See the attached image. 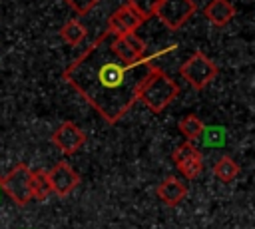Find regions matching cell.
<instances>
[{"instance_id": "obj_18", "label": "cell", "mask_w": 255, "mask_h": 229, "mask_svg": "<svg viewBox=\"0 0 255 229\" xmlns=\"http://www.w3.org/2000/svg\"><path fill=\"white\" fill-rule=\"evenodd\" d=\"M78 16H86V14H90V10H94L98 4H100V0H64Z\"/></svg>"}, {"instance_id": "obj_9", "label": "cell", "mask_w": 255, "mask_h": 229, "mask_svg": "<svg viewBox=\"0 0 255 229\" xmlns=\"http://www.w3.org/2000/svg\"><path fill=\"white\" fill-rule=\"evenodd\" d=\"M52 143L64 153V155H74L84 143H86V133L74 123V121H64L60 123L54 133H52Z\"/></svg>"}, {"instance_id": "obj_1", "label": "cell", "mask_w": 255, "mask_h": 229, "mask_svg": "<svg viewBox=\"0 0 255 229\" xmlns=\"http://www.w3.org/2000/svg\"><path fill=\"white\" fill-rule=\"evenodd\" d=\"M151 68V60L124 64L112 50V34L104 32L64 70L62 78L112 125L137 102Z\"/></svg>"}, {"instance_id": "obj_19", "label": "cell", "mask_w": 255, "mask_h": 229, "mask_svg": "<svg viewBox=\"0 0 255 229\" xmlns=\"http://www.w3.org/2000/svg\"><path fill=\"white\" fill-rule=\"evenodd\" d=\"M0 183H2V177H0Z\"/></svg>"}, {"instance_id": "obj_11", "label": "cell", "mask_w": 255, "mask_h": 229, "mask_svg": "<svg viewBox=\"0 0 255 229\" xmlns=\"http://www.w3.org/2000/svg\"><path fill=\"white\" fill-rule=\"evenodd\" d=\"M155 193H157V197H159L165 205L175 207L177 203H181V201L185 199V195H187V185H185L181 179L169 175V177H165V179L157 185Z\"/></svg>"}, {"instance_id": "obj_12", "label": "cell", "mask_w": 255, "mask_h": 229, "mask_svg": "<svg viewBox=\"0 0 255 229\" xmlns=\"http://www.w3.org/2000/svg\"><path fill=\"white\" fill-rule=\"evenodd\" d=\"M203 16L205 20H209L213 26L217 28H223L227 26L233 16H235V8L229 0H209L205 6H203Z\"/></svg>"}, {"instance_id": "obj_3", "label": "cell", "mask_w": 255, "mask_h": 229, "mask_svg": "<svg viewBox=\"0 0 255 229\" xmlns=\"http://www.w3.org/2000/svg\"><path fill=\"white\" fill-rule=\"evenodd\" d=\"M0 187L16 205L24 207L34 199V171L26 163H16L2 177Z\"/></svg>"}, {"instance_id": "obj_6", "label": "cell", "mask_w": 255, "mask_h": 229, "mask_svg": "<svg viewBox=\"0 0 255 229\" xmlns=\"http://www.w3.org/2000/svg\"><path fill=\"white\" fill-rule=\"evenodd\" d=\"M46 181L50 185V191L56 193L58 197L70 195L78 185H80V173L66 161H58L52 169L44 171Z\"/></svg>"}, {"instance_id": "obj_16", "label": "cell", "mask_w": 255, "mask_h": 229, "mask_svg": "<svg viewBox=\"0 0 255 229\" xmlns=\"http://www.w3.org/2000/svg\"><path fill=\"white\" fill-rule=\"evenodd\" d=\"M157 4H159V0H128V6H131V10H133L143 22L155 14Z\"/></svg>"}, {"instance_id": "obj_8", "label": "cell", "mask_w": 255, "mask_h": 229, "mask_svg": "<svg viewBox=\"0 0 255 229\" xmlns=\"http://www.w3.org/2000/svg\"><path fill=\"white\" fill-rule=\"evenodd\" d=\"M171 159L175 163V167L179 169V173L185 177V179H195L199 177L201 169H203V157H201V151L193 145V141H183L179 143L173 153H171Z\"/></svg>"}, {"instance_id": "obj_13", "label": "cell", "mask_w": 255, "mask_h": 229, "mask_svg": "<svg viewBox=\"0 0 255 229\" xmlns=\"http://www.w3.org/2000/svg\"><path fill=\"white\" fill-rule=\"evenodd\" d=\"M86 36H88L86 26H84L80 20H76V18L66 20L64 26L60 28V38H62L68 46H78V44H82V42L86 40Z\"/></svg>"}, {"instance_id": "obj_17", "label": "cell", "mask_w": 255, "mask_h": 229, "mask_svg": "<svg viewBox=\"0 0 255 229\" xmlns=\"http://www.w3.org/2000/svg\"><path fill=\"white\" fill-rule=\"evenodd\" d=\"M50 193V185L46 181L44 171H34V199H46Z\"/></svg>"}, {"instance_id": "obj_5", "label": "cell", "mask_w": 255, "mask_h": 229, "mask_svg": "<svg viewBox=\"0 0 255 229\" xmlns=\"http://www.w3.org/2000/svg\"><path fill=\"white\" fill-rule=\"evenodd\" d=\"M197 12L195 0H159L155 8V18L169 28V30H179L193 14Z\"/></svg>"}, {"instance_id": "obj_7", "label": "cell", "mask_w": 255, "mask_h": 229, "mask_svg": "<svg viewBox=\"0 0 255 229\" xmlns=\"http://www.w3.org/2000/svg\"><path fill=\"white\" fill-rule=\"evenodd\" d=\"M112 50L114 54L124 62V64H141L145 60H153L157 54L153 56H145V42L141 38H137L135 34H128V36H112Z\"/></svg>"}, {"instance_id": "obj_10", "label": "cell", "mask_w": 255, "mask_h": 229, "mask_svg": "<svg viewBox=\"0 0 255 229\" xmlns=\"http://www.w3.org/2000/svg\"><path fill=\"white\" fill-rule=\"evenodd\" d=\"M141 24H143V20L131 10V6L124 4V6H120V8L110 16L106 32H110L114 38H118V36H128V34H135Z\"/></svg>"}, {"instance_id": "obj_15", "label": "cell", "mask_w": 255, "mask_h": 229, "mask_svg": "<svg viewBox=\"0 0 255 229\" xmlns=\"http://www.w3.org/2000/svg\"><path fill=\"white\" fill-rule=\"evenodd\" d=\"M179 131L185 135V141H195V139H199V137L203 135L205 125H203V121H201L197 115L189 114V115L181 117V121H179Z\"/></svg>"}, {"instance_id": "obj_14", "label": "cell", "mask_w": 255, "mask_h": 229, "mask_svg": "<svg viewBox=\"0 0 255 229\" xmlns=\"http://www.w3.org/2000/svg\"><path fill=\"white\" fill-rule=\"evenodd\" d=\"M211 171H213V175H215L219 181H223V183H231V181L239 175V165H237L229 155H221V157L213 163Z\"/></svg>"}, {"instance_id": "obj_4", "label": "cell", "mask_w": 255, "mask_h": 229, "mask_svg": "<svg viewBox=\"0 0 255 229\" xmlns=\"http://www.w3.org/2000/svg\"><path fill=\"white\" fill-rule=\"evenodd\" d=\"M179 74L193 90H203L209 82L215 80L217 66L211 58H207L203 52L197 50L179 66Z\"/></svg>"}, {"instance_id": "obj_2", "label": "cell", "mask_w": 255, "mask_h": 229, "mask_svg": "<svg viewBox=\"0 0 255 229\" xmlns=\"http://www.w3.org/2000/svg\"><path fill=\"white\" fill-rule=\"evenodd\" d=\"M177 96L179 84L169 78L163 70L151 68L137 92V102H141L151 114H161Z\"/></svg>"}]
</instances>
